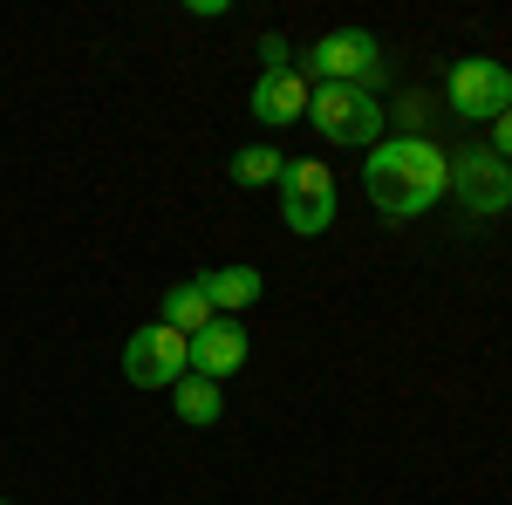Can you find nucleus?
<instances>
[{
  "label": "nucleus",
  "mask_w": 512,
  "mask_h": 505,
  "mask_svg": "<svg viewBox=\"0 0 512 505\" xmlns=\"http://www.w3.org/2000/svg\"><path fill=\"white\" fill-rule=\"evenodd\" d=\"M444 96H451V110L465 123H499L512 110V69L492 62V55H465V62H451Z\"/></svg>",
  "instance_id": "4"
},
{
  "label": "nucleus",
  "mask_w": 512,
  "mask_h": 505,
  "mask_svg": "<svg viewBox=\"0 0 512 505\" xmlns=\"http://www.w3.org/2000/svg\"><path fill=\"white\" fill-rule=\"evenodd\" d=\"M308 76L315 82H349V89H376L383 76V41L369 28H335L308 48Z\"/></svg>",
  "instance_id": "5"
},
{
  "label": "nucleus",
  "mask_w": 512,
  "mask_h": 505,
  "mask_svg": "<svg viewBox=\"0 0 512 505\" xmlns=\"http://www.w3.org/2000/svg\"><path fill=\"white\" fill-rule=\"evenodd\" d=\"M171 403H178V417H185L192 430H212L219 417H226V389L205 383V376H185V383L171 389Z\"/></svg>",
  "instance_id": "12"
},
{
  "label": "nucleus",
  "mask_w": 512,
  "mask_h": 505,
  "mask_svg": "<svg viewBox=\"0 0 512 505\" xmlns=\"http://www.w3.org/2000/svg\"><path fill=\"white\" fill-rule=\"evenodd\" d=\"M390 117H396V123H403V137H417V123L431 117V103H424V96H403V103H396Z\"/></svg>",
  "instance_id": "14"
},
{
  "label": "nucleus",
  "mask_w": 512,
  "mask_h": 505,
  "mask_svg": "<svg viewBox=\"0 0 512 505\" xmlns=\"http://www.w3.org/2000/svg\"><path fill=\"white\" fill-rule=\"evenodd\" d=\"M485 151H492V157H506V164H512V110H506L499 123H492V144H485Z\"/></svg>",
  "instance_id": "15"
},
{
  "label": "nucleus",
  "mask_w": 512,
  "mask_h": 505,
  "mask_svg": "<svg viewBox=\"0 0 512 505\" xmlns=\"http://www.w3.org/2000/svg\"><path fill=\"white\" fill-rule=\"evenodd\" d=\"M158 321H164V328H178V335L192 342L198 328H212L219 314H212V301H205V287H198V280H178V287L164 294V314H158Z\"/></svg>",
  "instance_id": "11"
},
{
  "label": "nucleus",
  "mask_w": 512,
  "mask_h": 505,
  "mask_svg": "<svg viewBox=\"0 0 512 505\" xmlns=\"http://www.w3.org/2000/svg\"><path fill=\"white\" fill-rule=\"evenodd\" d=\"M0 505H7V499H0Z\"/></svg>",
  "instance_id": "17"
},
{
  "label": "nucleus",
  "mask_w": 512,
  "mask_h": 505,
  "mask_svg": "<svg viewBox=\"0 0 512 505\" xmlns=\"http://www.w3.org/2000/svg\"><path fill=\"white\" fill-rule=\"evenodd\" d=\"M383 96L376 89H349V82H315V96H308V123H315L328 144H376L383 137Z\"/></svg>",
  "instance_id": "2"
},
{
  "label": "nucleus",
  "mask_w": 512,
  "mask_h": 505,
  "mask_svg": "<svg viewBox=\"0 0 512 505\" xmlns=\"http://www.w3.org/2000/svg\"><path fill=\"white\" fill-rule=\"evenodd\" d=\"M123 376L137 389H178L185 376H192V342L178 335V328H164V321H151V328H137L130 342H123Z\"/></svg>",
  "instance_id": "6"
},
{
  "label": "nucleus",
  "mask_w": 512,
  "mask_h": 505,
  "mask_svg": "<svg viewBox=\"0 0 512 505\" xmlns=\"http://www.w3.org/2000/svg\"><path fill=\"white\" fill-rule=\"evenodd\" d=\"M246 349H253V342H246V328L219 314L212 328H198V335H192V376H205V383H226L239 362H246Z\"/></svg>",
  "instance_id": "9"
},
{
  "label": "nucleus",
  "mask_w": 512,
  "mask_h": 505,
  "mask_svg": "<svg viewBox=\"0 0 512 505\" xmlns=\"http://www.w3.org/2000/svg\"><path fill=\"white\" fill-rule=\"evenodd\" d=\"M362 192L383 219H424L451 192V157L424 137H383L362 164Z\"/></svg>",
  "instance_id": "1"
},
{
  "label": "nucleus",
  "mask_w": 512,
  "mask_h": 505,
  "mask_svg": "<svg viewBox=\"0 0 512 505\" xmlns=\"http://www.w3.org/2000/svg\"><path fill=\"white\" fill-rule=\"evenodd\" d=\"M451 192H458V205H465L472 219H499L512 205V164L492 157L485 144H472V151L451 157Z\"/></svg>",
  "instance_id": "7"
},
{
  "label": "nucleus",
  "mask_w": 512,
  "mask_h": 505,
  "mask_svg": "<svg viewBox=\"0 0 512 505\" xmlns=\"http://www.w3.org/2000/svg\"><path fill=\"white\" fill-rule=\"evenodd\" d=\"M260 55H267V69H287V41H280V35L260 41Z\"/></svg>",
  "instance_id": "16"
},
{
  "label": "nucleus",
  "mask_w": 512,
  "mask_h": 505,
  "mask_svg": "<svg viewBox=\"0 0 512 505\" xmlns=\"http://www.w3.org/2000/svg\"><path fill=\"white\" fill-rule=\"evenodd\" d=\"M280 178H287V157H280L274 144H246V151L233 157V185H246V192H253V185H280Z\"/></svg>",
  "instance_id": "13"
},
{
  "label": "nucleus",
  "mask_w": 512,
  "mask_h": 505,
  "mask_svg": "<svg viewBox=\"0 0 512 505\" xmlns=\"http://www.w3.org/2000/svg\"><path fill=\"white\" fill-rule=\"evenodd\" d=\"M308 96H315V82L301 76L294 62H287V69H267V76L253 82V117L274 123V130H287V123L308 117Z\"/></svg>",
  "instance_id": "8"
},
{
  "label": "nucleus",
  "mask_w": 512,
  "mask_h": 505,
  "mask_svg": "<svg viewBox=\"0 0 512 505\" xmlns=\"http://www.w3.org/2000/svg\"><path fill=\"white\" fill-rule=\"evenodd\" d=\"M198 287H205V301H212V314H239L260 301V267H219V273H198Z\"/></svg>",
  "instance_id": "10"
},
{
  "label": "nucleus",
  "mask_w": 512,
  "mask_h": 505,
  "mask_svg": "<svg viewBox=\"0 0 512 505\" xmlns=\"http://www.w3.org/2000/svg\"><path fill=\"white\" fill-rule=\"evenodd\" d=\"M280 219L287 233L315 239L335 226V171L315 157H287V178H280Z\"/></svg>",
  "instance_id": "3"
}]
</instances>
